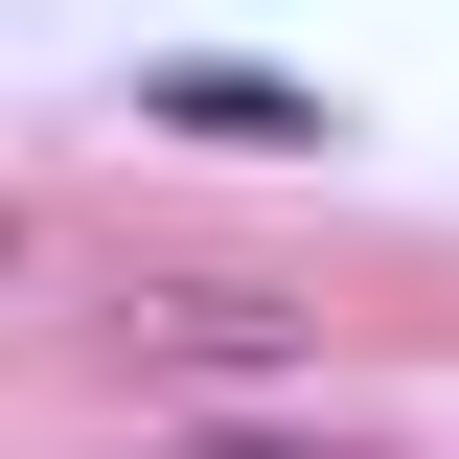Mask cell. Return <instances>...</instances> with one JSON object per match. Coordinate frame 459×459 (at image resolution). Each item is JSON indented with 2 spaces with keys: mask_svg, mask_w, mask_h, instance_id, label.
Instances as JSON below:
<instances>
[{
  "mask_svg": "<svg viewBox=\"0 0 459 459\" xmlns=\"http://www.w3.org/2000/svg\"><path fill=\"white\" fill-rule=\"evenodd\" d=\"M0 299H23V207H0Z\"/></svg>",
  "mask_w": 459,
  "mask_h": 459,
  "instance_id": "cell-3",
  "label": "cell"
},
{
  "mask_svg": "<svg viewBox=\"0 0 459 459\" xmlns=\"http://www.w3.org/2000/svg\"><path fill=\"white\" fill-rule=\"evenodd\" d=\"M92 344H115V368H138V391H299V368H322V299H299V276H115L92 299Z\"/></svg>",
  "mask_w": 459,
  "mask_h": 459,
  "instance_id": "cell-1",
  "label": "cell"
},
{
  "mask_svg": "<svg viewBox=\"0 0 459 459\" xmlns=\"http://www.w3.org/2000/svg\"><path fill=\"white\" fill-rule=\"evenodd\" d=\"M138 459H368V437H253V413H161Z\"/></svg>",
  "mask_w": 459,
  "mask_h": 459,
  "instance_id": "cell-2",
  "label": "cell"
}]
</instances>
